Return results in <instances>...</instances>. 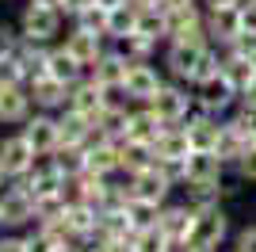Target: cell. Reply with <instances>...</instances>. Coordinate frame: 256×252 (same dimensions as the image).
<instances>
[{
	"label": "cell",
	"instance_id": "32",
	"mask_svg": "<svg viewBox=\"0 0 256 252\" xmlns=\"http://www.w3.org/2000/svg\"><path fill=\"white\" fill-rule=\"evenodd\" d=\"M138 34L153 42H164L168 38V20H164V8H142L138 12Z\"/></svg>",
	"mask_w": 256,
	"mask_h": 252
},
{
	"label": "cell",
	"instance_id": "4",
	"mask_svg": "<svg viewBox=\"0 0 256 252\" xmlns=\"http://www.w3.org/2000/svg\"><path fill=\"white\" fill-rule=\"evenodd\" d=\"M192 92H195V107H199V111H210V115H222V118L230 115V111H237V104H241V92L230 84L226 73L195 84Z\"/></svg>",
	"mask_w": 256,
	"mask_h": 252
},
{
	"label": "cell",
	"instance_id": "9",
	"mask_svg": "<svg viewBox=\"0 0 256 252\" xmlns=\"http://www.w3.org/2000/svg\"><path fill=\"white\" fill-rule=\"evenodd\" d=\"M34 164H38V153L31 149V142L23 134H8L0 142V168H4V176L20 180V176H27Z\"/></svg>",
	"mask_w": 256,
	"mask_h": 252
},
{
	"label": "cell",
	"instance_id": "31",
	"mask_svg": "<svg viewBox=\"0 0 256 252\" xmlns=\"http://www.w3.org/2000/svg\"><path fill=\"white\" fill-rule=\"evenodd\" d=\"M157 46L160 42H153V38H146V34H126V38H118L115 42V50L126 58V62H153V54H157Z\"/></svg>",
	"mask_w": 256,
	"mask_h": 252
},
{
	"label": "cell",
	"instance_id": "38",
	"mask_svg": "<svg viewBox=\"0 0 256 252\" xmlns=\"http://www.w3.org/2000/svg\"><path fill=\"white\" fill-rule=\"evenodd\" d=\"M234 118L241 122V130H245V138L256 146V107H241L237 104V111H234Z\"/></svg>",
	"mask_w": 256,
	"mask_h": 252
},
{
	"label": "cell",
	"instance_id": "16",
	"mask_svg": "<svg viewBox=\"0 0 256 252\" xmlns=\"http://www.w3.org/2000/svg\"><path fill=\"white\" fill-rule=\"evenodd\" d=\"M130 180V191H134V199H146V202H157V206H164V202L172 199V184H168V176L160 172L157 164L153 168H146V172H138V176H126Z\"/></svg>",
	"mask_w": 256,
	"mask_h": 252
},
{
	"label": "cell",
	"instance_id": "51",
	"mask_svg": "<svg viewBox=\"0 0 256 252\" xmlns=\"http://www.w3.org/2000/svg\"><path fill=\"white\" fill-rule=\"evenodd\" d=\"M0 226H4V210H0Z\"/></svg>",
	"mask_w": 256,
	"mask_h": 252
},
{
	"label": "cell",
	"instance_id": "20",
	"mask_svg": "<svg viewBox=\"0 0 256 252\" xmlns=\"http://www.w3.org/2000/svg\"><path fill=\"white\" fill-rule=\"evenodd\" d=\"M126 69H130V62L122 58V54H118V50H107L104 58L88 69V76H92L100 88H107V92H118V88L126 84Z\"/></svg>",
	"mask_w": 256,
	"mask_h": 252
},
{
	"label": "cell",
	"instance_id": "52",
	"mask_svg": "<svg viewBox=\"0 0 256 252\" xmlns=\"http://www.w3.org/2000/svg\"><path fill=\"white\" fill-rule=\"evenodd\" d=\"M0 180H4V168H0Z\"/></svg>",
	"mask_w": 256,
	"mask_h": 252
},
{
	"label": "cell",
	"instance_id": "7",
	"mask_svg": "<svg viewBox=\"0 0 256 252\" xmlns=\"http://www.w3.org/2000/svg\"><path fill=\"white\" fill-rule=\"evenodd\" d=\"M164 20H168V38H164V42H210V38H206L203 4L172 8V12H164Z\"/></svg>",
	"mask_w": 256,
	"mask_h": 252
},
{
	"label": "cell",
	"instance_id": "1",
	"mask_svg": "<svg viewBox=\"0 0 256 252\" xmlns=\"http://www.w3.org/2000/svg\"><path fill=\"white\" fill-rule=\"evenodd\" d=\"M230 241H234V237H230V214H226L222 202L195 210V230H192V237H188L192 252H222Z\"/></svg>",
	"mask_w": 256,
	"mask_h": 252
},
{
	"label": "cell",
	"instance_id": "19",
	"mask_svg": "<svg viewBox=\"0 0 256 252\" xmlns=\"http://www.w3.org/2000/svg\"><path fill=\"white\" fill-rule=\"evenodd\" d=\"M104 42H107L104 34H92V31H80V27H73V31L65 34V42H62V46H65L69 54H73V58H76L80 65H84V69H92V65H96L100 58L107 54V46H104Z\"/></svg>",
	"mask_w": 256,
	"mask_h": 252
},
{
	"label": "cell",
	"instance_id": "29",
	"mask_svg": "<svg viewBox=\"0 0 256 252\" xmlns=\"http://www.w3.org/2000/svg\"><path fill=\"white\" fill-rule=\"evenodd\" d=\"M138 12L142 8H134V4H118V8H107V38L111 42H118V38H126V34H134L138 31Z\"/></svg>",
	"mask_w": 256,
	"mask_h": 252
},
{
	"label": "cell",
	"instance_id": "23",
	"mask_svg": "<svg viewBox=\"0 0 256 252\" xmlns=\"http://www.w3.org/2000/svg\"><path fill=\"white\" fill-rule=\"evenodd\" d=\"M0 210H4V226H34V222H38L34 218V199L20 188V184L4 191Z\"/></svg>",
	"mask_w": 256,
	"mask_h": 252
},
{
	"label": "cell",
	"instance_id": "49",
	"mask_svg": "<svg viewBox=\"0 0 256 252\" xmlns=\"http://www.w3.org/2000/svg\"><path fill=\"white\" fill-rule=\"evenodd\" d=\"M100 8H118V4H126V0H96Z\"/></svg>",
	"mask_w": 256,
	"mask_h": 252
},
{
	"label": "cell",
	"instance_id": "47",
	"mask_svg": "<svg viewBox=\"0 0 256 252\" xmlns=\"http://www.w3.org/2000/svg\"><path fill=\"white\" fill-rule=\"evenodd\" d=\"M192 4H199V0H160V8L172 12V8H192Z\"/></svg>",
	"mask_w": 256,
	"mask_h": 252
},
{
	"label": "cell",
	"instance_id": "41",
	"mask_svg": "<svg viewBox=\"0 0 256 252\" xmlns=\"http://www.w3.org/2000/svg\"><path fill=\"white\" fill-rule=\"evenodd\" d=\"M241 27L256 38V0H241Z\"/></svg>",
	"mask_w": 256,
	"mask_h": 252
},
{
	"label": "cell",
	"instance_id": "30",
	"mask_svg": "<svg viewBox=\"0 0 256 252\" xmlns=\"http://www.w3.org/2000/svg\"><path fill=\"white\" fill-rule=\"evenodd\" d=\"M118 157H122V172H126V176H138V172L157 164L153 146H138V142H122V146H118Z\"/></svg>",
	"mask_w": 256,
	"mask_h": 252
},
{
	"label": "cell",
	"instance_id": "17",
	"mask_svg": "<svg viewBox=\"0 0 256 252\" xmlns=\"http://www.w3.org/2000/svg\"><path fill=\"white\" fill-rule=\"evenodd\" d=\"M168 126L160 122L146 104H134L130 107V118H126V142H138V146H157V138L164 134Z\"/></svg>",
	"mask_w": 256,
	"mask_h": 252
},
{
	"label": "cell",
	"instance_id": "28",
	"mask_svg": "<svg viewBox=\"0 0 256 252\" xmlns=\"http://www.w3.org/2000/svg\"><path fill=\"white\" fill-rule=\"evenodd\" d=\"M222 73L230 76V84H234L237 92H241V88H245V84H248V80L256 76V65L248 62V58H245L241 50H234V46H226V50H222Z\"/></svg>",
	"mask_w": 256,
	"mask_h": 252
},
{
	"label": "cell",
	"instance_id": "5",
	"mask_svg": "<svg viewBox=\"0 0 256 252\" xmlns=\"http://www.w3.org/2000/svg\"><path fill=\"white\" fill-rule=\"evenodd\" d=\"M164 69L153 62H130L126 69V84H122V96L130 104H153V96L164 88Z\"/></svg>",
	"mask_w": 256,
	"mask_h": 252
},
{
	"label": "cell",
	"instance_id": "13",
	"mask_svg": "<svg viewBox=\"0 0 256 252\" xmlns=\"http://www.w3.org/2000/svg\"><path fill=\"white\" fill-rule=\"evenodd\" d=\"M184 130H188V142H192L195 153H214L218 134H222V115H210V111H199V107H195L192 118L184 122Z\"/></svg>",
	"mask_w": 256,
	"mask_h": 252
},
{
	"label": "cell",
	"instance_id": "14",
	"mask_svg": "<svg viewBox=\"0 0 256 252\" xmlns=\"http://www.w3.org/2000/svg\"><path fill=\"white\" fill-rule=\"evenodd\" d=\"M248 146H252V142L245 138L241 122H237L234 111H230V115L222 118V134H218V146H214V153L222 157V164H226V168H237V164H241V157L248 153Z\"/></svg>",
	"mask_w": 256,
	"mask_h": 252
},
{
	"label": "cell",
	"instance_id": "40",
	"mask_svg": "<svg viewBox=\"0 0 256 252\" xmlns=\"http://www.w3.org/2000/svg\"><path fill=\"white\" fill-rule=\"evenodd\" d=\"M20 34L16 31H8V27H0V62H4V58H12V54L20 50Z\"/></svg>",
	"mask_w": 256,
	"mask_h": 252
},
{
	"label": "cell",
	"instance_id": "24",
	"mask_svg": "<svg viewBox=\"0 0 256 252\" xmlns=\"http://www.w3.org/2000/svg\"><path fill=\"white\" fill-rule=\"evenodd\" d=\"M58 134H62V146L84 149L88 142L96 138V126H92V118H84V115H76V111L65 107L62 115H58Z\"/></svg>",
	"mask_w": 256,
	"mask_h": 252
},
{
	"label": "cell",
	"instance_id": "48",
	"mask_svg": "<svg viewBox=\"0 0 256 252\" xmlns=\"http://www.w3.org/2000/svg\"><path fill=\"white\" fill-rule=\"evenodd\" d=\"M134 8H160V0H130Z\"/></svg>",
	"mask_w": 256,
	"mask_h": 252
},
{
	"label": "cell",
	"instance_id": "33",
	"mask_svg": "<svg viewBox=\"0 0 256 252\" xmlns=\"http://www.w3.org/2000/svg\"><path fill=\"white\" fill-rule=\"evenodd\" d=\"M126 214H130V226H134V233H142V230H157V222H160V206H157V202H146V199H130Z\"/></svg>",
	"mask_w": 256,
	"mask_h": 252
},
{
	"label": "cell",
	"instance_id": "34",
	"mask_svg": "<svg viewBox=\"0 0 256 252\" xmlns=\"http://www.w3.org/2000/svg\"><path fill=\"white\" fill-rule=\"evenodd\" d=\"M50 160H54V168H58L65 180H76V176L88 168V164H84V149H73V146H62Z\"/></svg>",
	"mask_w": 256,
	"mask_h": 252
},
{
	"label": "cell",
	"instance_id": "8",
	"mask_svg": "<svg viewBox=\"0 0 256 252\" xmlns=\"http://www.w3.org/2000/svg\"><path fill=\"white\" fill-rule=\"evenodd\" d=\"M203 20H206V38L210 46L226 50V46H234L245 27H241V8H203Z\"/></svg>",
	"mask_w": 256,
	"mask_h": 252
},
{
	"label": "cell",
	"instance_id": "36",
	"mask_svg": "<svg viewBox=\"0 0 256 252\" xmlns=\"http://www.w3.org/2000/svg\"><path fill=\"white\" fill-rule=\"evenodd\" d=\"M168 237L160 230H142V233H134V252H168Z\"/></svg>",
	"mask_w": 256,
	"mask_h": 252
},
{
	"label": "cell",
	"instance_id": "15",
	"mask_svg": "<svg viewBox=\"0 0 256 252\" xmlns=\"http://www.w3.org/2000/svg\"><path fill=\"white\" fill-rule=\"evenodd\" d=\"M118 146L122 142H111V138H92L84 146V164L88 172H100V176H118L122 172V157H118Z\"/></svg>",
	"mask_w": 256,
	"mask_h": 252
},
{
	"label": "cell",
	"instance_id": "25",
	"mask_svg": "<svg viewBox=\"0 0 256 252\" xmlns=\"http://www.w3.org/2000/svg\"><path fill=\"white\" fill-rule=\"evenodd\" d=\"M84 73H88V69L76 62L65 46H50V58H46V76H54V80H62V84H69V88H73L76 80H84Z\"/></svg>",
	"mask_w": 256,
	"mask_h": 252
},
{
	"label": "cell",
	"instance_id": "37",
	"mask_svg": "<svg viewBox=\"0 0 256 252\" xmlns=\"http://www.w3.org/2000/svg\"><path fill=\"white\" fill-rule=\"evenodd\" d=\"M230 252H256V226L237 230V233H234V241H230Z\"/></svg>",
	"mask_w": 256,
	"mask_h": 252
},
{
	"label": "cell",
	"instance_id": "6",
	"mask_svg": "<svg viewBox=\"0 0 256 252\" xmlns=\"http://www.w3.org/2000/svg\"><path fill=\"white\" fill-rule=\"evenodd\" d=\"M58 34H62V12L58 8H42V4H27V8H23L20 38L38 42V46H50Z\"/></svg>",
	"mask_w": 256,
	"mask_h": 252
},
{
	"label": "cell",
	"instance_id": "35",
	"mask_svg": "<svg viewBox=\"0 0 256 252\" xmlns=\"http://www.w3.org/2000/svg\"><path fill=\"white\" fill-rule=\"evenodd\" d=\"M73 27H80V31H92V34H104V38H107V8L92 4L88 12H80V16L73 20Z\"/></svg>",
	"mask_w": 256,
	"mask_h": 252
},
{
	"label": "cell",
	"instance_id": "42",
	"mask_svg": "<svg viewBox=\"0 0 256 252\" xmlns=\"http://www.w3.org/2000/svg\"><path fill=\"white\" fill-rule=\"evenodd\" d=\"M92 4H96V0H62V16H69V20H76V16H80V12H88L92 8Z\"/></svg>",
	"mask_w": 256,
	"mask_h": 252
},
{
	"label": "cell",
	"instance_id": "21",
	"mask_svg": "<svg viewBox=\"0 0 256 252\" xmlns=\"http://www.w3.org/2000/svg\"><path fill=\"white\" fill-rule=\"evenodd\" d=\"M27 118H31L27 84H0V122H27Z\"/></svg>",
	"mask_w": 256,
	"mask_h": 252
},
{
	"label": "cell",
	"instance_id": "50",
	"mask_svg": "<svg viewBox=\"0 0 256 252\" xmlns=\"http://www.w3.org/2000/svg\"><path fill=\"white\" fill-rule=\"evenodd\" d=\"M31 4H42V8H62V0H31Z\"/></svg>",
	"mask_w": 256,
	"mask_h": 252
},
{
	"label": "cell",
	"instance_id": "12",
	"mask_svg": "<svg viewBox=\"0 0 256 252\" xmlns=\"http://www.w3.org/2000/svg\"><path fill=\"white\" fill-rule=\"evenodd\" d=\"M107 100H111V92H107V88H100L92 76H84V80H76L73 88H69V111L92 118V122L100 118V111L107 107Z\"/></svg>",
	"mask_w": 256,
	"mask_h": 252
},
{
	"label": "cell",
	"instance_id": "11",
	"mask_svg": "<svg viewBox=\"0 0 256 252\" xmlns=\"http://www.w3.org/2000/svg\"><path fill=\"white\" fill-rule=\"evenodd\" d=\"M157 230L164 233L168 241H188L192 230H195V206H192V202H184V199H176V202L168 199L164 206H160Z\"/></svg>",
	"mask_w": 256,
	"mask_h": 252
},
{
	"label": "cell",
	"instance_id": "18",
	"mask_svg": "<svg viewBox=\"0 0 256 252\" xmlns=\"http://www.w3.org/2000/svg\"><path fill=\"white\" fill-rule=\"evenodd\" d=\"M27 92H31V104L38 107V111H65L69 107V84L54 80V76H38V80L27 84Z\"/></svg>",
	"mask_w": 256,
	"mask_h": 252
},
{
	"label": "cell",
	"instance_id": "46",
	"mask_svg": "<svg viewBox=\"0 0 256 252\" xmlns=\"http://www.w3.org/2000/svg\"><path fill=\"white\" fill-rule=\"evenodd\" d=\"M203 8H241V0H199Z\"/></svg>",
	"mask_w": 256,
	"mask_h": 252
},
{
	"label": "cell",
	"instance_id": "39",
	"mask_svg": "<svg viewBox=\"0 0 256 252\" xmlns=\"http://www.w3.org/2000/svg\"><path fill=\"white\" fill-rule=\"evenodd\" d=\"M234 172L245 180V184H256V146H248V153L241 157V164H237Z\"/></svg>",
	"mask_w": 256,
	"mask_h": 252
},
{
	"label": "cell",
	"instance_id": "26",
	"mask_svg": "<svg viewBox=\"0 0 256 252\" xmlns=\"http://www.w3.org/2000/svg\"><path fill=\"white\" fill-rule=\"evenodd\" d=\"M230 168L222 164L218 153H192L188 157V180L184 184H222Z\"/></svg>",
	"mask_w": 256,
	"mask_h": 252
},
{
	"label": "cell",
	"instance_id": "2",
	"mask_svg": "<svg viewBox=\"0 0 256 252\" xmlns=\"http://www.w3.org/2000/svg\"><path fill=\"white\" fill-rule=\"evenodd\" d=\"M146 107H150L164 126H184L195 111V92H192V84L164 80V88H160V92L153 96V104H146Z\"/></svg>",
	"mask_w": 256,
	"mask_h": 252
},
{
	"label": "cell",
	"instance_id": "44",
	"mask_svg": "<svg viewBox=\"0 0 256 252\" xmlns=\"http://www.w3.org/2000/svg\"><path fill=\"white\" fill-rule=\"evenodd\" d=\"M100 252H134V237H126V241H104Z\"/></svg>",
	"mask_w": 256,
	"mask_h": 252
},
{
	"label": "cell",
	"instance_id": "27",
	"mask_svg": "<svg viewBox=\"0 0 256 252\" xmlns=\"http://www.w3.org/2000/svg\"><path fill=\"white\" fill-rule=\"evenodd\" d=\"M153 153H157V160H188L195 149H192V142H188V130H184V126H168V130L157 138Z\"/></svg>",
	"mask_w": 256,
	"mask_h": 252
},
{
	"label": "cell",
	"instance_id": "3",
	"mask_svg": "<svg viewBox=\"0 0 256 252\" xmlns=\"http://www.w3.org/2000/svg\"><path fill=\"white\" fill-rule=\"evenodd\" d=\"M206 46H210V42H164V50H160V69H164V76H168V80H180V84H192Z\"/></svg>",
	"mask_w": 256,
	"mask_h": 252
},
{
	"label": "cell",
	"instance_id": "10",
	"mask_svg": "<svg viewBox=\"0 0 256 252\" xmlns=\"http://www.w3.org/2000/svg\"><path fill=\"white\" fill-rule=\"evenodd\" d=\"M27 142H31V149L38 153V157H54L58 149H62V134H58V115H31L27 122H23L20 130Z\"/></svg>",
	"mask_w": 256,
	"mask_h": 252
},
{
	"label": "cell",
	"instance_id": "45",
	"mask_svg": "<svg viewBox=\"0 0 256 252\" xmlns=\"http://www.w3.org/2000/svg\"><path fill=\"white\" fill-rule=\"evenodd\" d=\"M241 107H256V76L241 88Z\"/></svg>",
	"mask_w": 256,
	"mask_h": 252
},
{
	"label": "cell",
	"instance_id": "22",
	"mask_svg": "<svg viewBox=\"0 0 256 252\" xmlns=\"http://www.w3.org/2000/svg\"><path fill=\"white\" fill-rule=\"evenodd\" d=\"M62 226L73 241H84V237H92L100 230V210L88 206V202H69L65 214H62Z\"/></svg>",
	"mask_w": 256,
	"mask_h": 252
},
{
	"label": "cell",
	"instance_id": "43",
	"mask_svg": "<svg viewBox=\"0 0 256 252\" xmlns=\"http://www.w3.org/2000/svg\"><path fill=\"white\" fill-rule=\"evenodd\" d=\"M0 252H27V237H0Z\"/></svg>",
	"mask_w": 256,
	"mask_h": 252
}]
</instances>
